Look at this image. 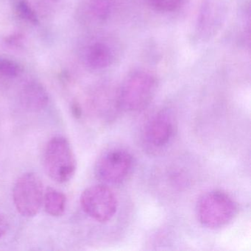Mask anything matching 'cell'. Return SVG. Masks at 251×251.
Segmentation results:
<instances>
[{"label": "cell", "mask_w": 251, "mask_h": 251, "mask_svg": "<svg viewBox=\"0 0 251 251\" xmlns=\"http://www.w3.org/2000/svg\"><path fill=\"white\" fill-rule=\"evenodd\" d=\"M237 205L227 194L214 190L202 195L197 205L200 223L211 229L227 226L237 213Z\"/></svg>", "instance_id": "obj_5"}, {"label": "cell", "mask_w": 251, "mask_h": 251, "mask_svg": "<svg viewBox=\"0 0 251 251\" xmlns=\"http://www.w3.org/2000/svg\"><path fill=\"white\" fill-rule=\"evenodd\" d=\"M147 5L153 11L168 14L181 8L186 0H145Z\"/></svg>", "instance_id": "obj_13"}, {"label": "cell", "mask_w": 251, "mask_h": 251, "mask_svg": "<svg viewBox=\"0 0 251 251\" xmlns=\"http://www.w3.org/2000/svg\"><path fill=\"white\" fill-rule=\"evenodd\" d=\"M82 209L91 218L99 223H106L117 212V198L105 184L95 185L83 191L80 196Z\"/></svg>", "instance_id": "obj_9"}, {"label": "cell", "mask_w": 251, "mask_h": 251, "mask_svg": "<svg viewBox=\"0 0 251 251\" xmlns=\"http://www.w3.org/2000/svg\"><path fill=\"white\" fill-rule=\"evenodd\" d=\"M156 76L145 69L130 72L123 79L117 94V107L127 112H139L151 104L156 95Z\"/></svg>", "instance_id": "obj_2"}, {"label": "cell", "mask_w": 251, "mask_h": 251, "mask_svg": "<svg viewBox=\"0 0 251 251\" xmlns=\"http://www.w3.org/2000/svg\"><path fill=\"white\" fill-rule=\"evenodd\" d=\"M43 183L34 173L19 177L13 189V200L17 211L25 217L37 215L43 205Z\"/></svg>", "instance_id": "obj_7"}, {"label": "cell", "mask_w": 251, "mask_h": 251, "mask_svg": "<svg viewBox=\"0 0 251 251\" xmlns=\"http://www.w3.org/2000/svg\"><path fill=\"white\" fill-rule=\"evenodd\" d=\"M43 205L45 211L52 217H61L65 212L67 197L61 191L52 187L44 192Z\"/></svg>", "instance_id": "obj_12"}, {"label": "cell", "mask_w": 251, "mask_h": 251, "mask_svg": "<svg viewBox=\"0 0 251 251\" xmlns=\"http://www.w3.org/2000/svg\"><path fill=\"white\" fill-rule=\"evenodd\" d=\"M128 0H77L76 20L87 30H105L126 11Z\"/></svg>", "instance_id": "obj_3"}, {"label": "cell", "mask_w": 251, "mask_h": 251, "mask_svg": "<svg viewBox=\"0 0 251 251\" xmlns=\"http://www.w3.org/2000/svg\"><path fill=\"white\" fill-rule=\"evenodd\" d=\"M9 229V222L7 217L0 213V239L3 238Z\"/></svg>", "instance_id": "obj_14"}, {"label": "cell", "mask_w": 251, "mask_h": 251, "mask_svg": "<svg viewBox=\"0 0 251 251\" xmlns=\"http://www.w3.org/2000/svg\"><path fill=\"white\" fill-rule=\"evenodd\" d=\"M72 111H73V114L76 117H80L81 115V108H80L78 103H73Z\"/></svg>", "instance_id": "obj_15"}, {"label": "cell", "mask_w": 251, "mask_h": 251, "mask_svg": "<svg viewBox=\"0 0 251 251\" xmlns=\"http://www.w3.org/2000/svg\"><path fill=\"white\" fill-rule=\"evenodd\" d=\"M77 59L86 70L102 72L114 67L121 59L123 46L121 40L106 30H89L79 40Z\"/></svg>", "instance_id": "obj_1"}, {"label": "cell", "mask_w": 251, "mask_h": 251, "mask_svg": "<svg viewBox=\"0 0 251 251\" xmlns=\"http://www.w3.org/2000/svg\"><path fill=\"white\" fill-rule=\"evenodd\" d=\"M226 0H202L197 17L196 36L208 41L220 31L226 18Z\"/></svg>", "instance_id": "obj_10"}, {"label": "cell", "mask_w": 251, "mask_h": 251, "mask_svg": "<svg viewBox=\"0 0 251 251\" xmlns=\"http://www.w3.org/2000/svg\"><path fill=\"white\" fill-rule=\"evenodd\" d=\"M20 100L25 108L31 111H39L48 105L50 96L46 88L40 82L30 80L22 87Z\"/></svg>", "instance_id": "obj_11"}, {"label": "cell", "mask_w": 251, "mask_h": 251, "mask_svg": "<svg viewBox=\"0 0 251 251\" xmlns=\"http://www.w3.org/2000/svg\"><path fill=\"white\" fill-rule=\"evenodd\" d=\"M176 132L174 114L170 109H161L148 120L142 132V140L147 151L158 152L173 141Z\"/></svg>", "instance_id": "obj_8"}, {"label": "cell", "mask_w": 251, "mask_h": 251, "mask_svg": "<svg viewBox=\"0 0 251 251\" xmlns=\"http://www.w3.org/2000/svg\"><path fill=\"white\" fill-rule=\"evenodd\" d=\"M43 163L48 176L58 183L70 181L77 170L74 151L68 139L63 136H54L48 142Z\"/></svg>", "instance_id": "obj_4"}, {"label": "cell", "mask_w": 251, "mask_h": 251, "mask_svg": "<svg viewBox=\"0 0 251 251\" xmlns=\"http://www.w3.org/2000/svg\"><path fill=\"white\" fill-rule=\"evenodd\" d=\"M133 155L122 148L104 151L95 164V175L105 185H117L128 177L133 168Z\"/></svg>", "instance_id": "obj_6"}]
</instances>
